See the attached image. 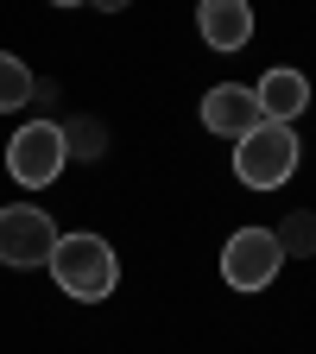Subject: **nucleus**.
Segmentation results:
<instances>
[{
  "instance_id": "f257e3e1",
  "label": "nucleus",
  "mask_w": 316,
  "mask_h": 354,
  "mask_svg": "<svg viewBox=\"0 0 316 354\" xmlns=\"http://www.w3.org/2000/svg\"><path fill=\"white\" fill-rule=\"evenodd\" d=\"M51 279L76 297V304H102L108 291H114V279H120V266H114V247L102 241V234H57V247H51Z\"/></svg>"
},
{
  "instance_id": "f03ea898",
  "label": "nucleus",
  "mask_w": 316,
  "mask_h": 354,
  "mask_svg": "<svg viewBox=\"0 0 316 354\" xmlns=\"http://www.w3.org/2000/svg\"><path fill=\"white\" fill-rule=\"evenodd\" d=\"M241 152H234V177L247 190H279V184H291V171H297V133L291 127H279V120H259L247 140H234Z\"/></svg>"
},
{
  "instance_id": "7ed1b4c3",
  "label": "nucleus",
  "mask_w": 316,
  "mask_h": 354,
  "mask_svg": "<svg viewBox=\"0 0 316 354\" xmlns=\"http://www.w3.org/2000/svg\"><path fill=\"white\" fill-rule=\"evenodd\" d=\"M64 165H70V152H64V127H57V120H32V127H19L13 146H7V171H13V184H26V190L57 184Z\"/></svg>"
},
{
  "instance_id": "20e7f679",
  "label": "nucleus",
  "mask_w": 316,
  "mask_h": 354,
  "mask_svg": "<svg viewBox=\"0 0 316 354\" xmlns=\"http://www.w3.org/2000/svg\"><path fill=\"white\" fill-rule=\"evenodd\" d=\"M279 266H285V253H279L272 228H241V234H228V247H221V279H228L234 291H266L279 279Z\"/></svg>"
},
{
  "instance_id": "39448f33",
  "label": "nucleus",
  "mask_w": 316,
  "mask_h": 354,
  "mask_svg": "<svg viewBox=\"0 0 316 354\" xmlns=\"http://www.w3.org/2000/svg\"><path fill=\"white\" fill-rule=\"evenodd\" d=\"M57 247V228H51V215L32 209V203H7L0 209V259L7 266H44Z\"/></svg>"
},
{
  "instance_id": "423d86ee",
  "label": "nucleus",
  "mask_w": 316,
  "mask_h": 354,
  "mask_svg": "<svg viewBox=\"0 0 316 354\" xmlns=\"http://www.w3.org/2000/svg\"><path fill=\"white\" fill-rule=\"evenodd\" d=\"M259 120H266V114H259V95H253V88H241V82H215L209 95H203V127L221 133V140H247Z\"/></svg>"
},
{
  "instance_id": "0eeeda50",
  "label": "nucleus",
  "mask_w": 316,
  "mask_h": 354,
  "mask_svg": "<svg viewBox=\"0 0 316 354\" xmlns=\"http://www.w3.org/2000/svg\"><path fill=\"white\" fill-rule=\"evenodd\" d=\"M196 32L209 51H241V44L253 38V7L247 0H203L196 7Z\"/></svg>"
},
{
  "instance_id": "6e6552de",
  "label": "nucleus",
  "mask_w": 316,
  "mask_h": 354,
  "mask_svg": "<svg viewBox=\"0 0 316 354\" xmlns=\"http://www.w3.org/2000/svg\"><path fill=\"white\" fill-rule=\"evenodd\" d=\"M253 95H259V114H266V120L291 127V120L310 108V82H304L297 70H285V64H279V70H266V76H259V88H253Z\"/></svg>"
},
{
  "instance_id": "1a4fd4ad",
  "label": "nucleus",
  "mask_w": 316,
  "mask_h": 354,
  "mask_svg": "<svg viewBox=\"0 0 316 354\" xmlns=\"http://www.w3.org/2000/svg\"><path fill=\"white\" fill-rule=\"evenodd\" d=\"M272 241H279V253L310 259V253H316V215H310V209H291L279 228H272Z\"/></svg>"
},
{
  "instance_id": "9d476101",
  "label": "nucleus",
  "mask_w": 316,
  "mask_h": 354,
  "mask_svg": "<svg viewBox=\"0 0 316 354\" xmlns=\"http://www.w3.org/2000/svg\"><path fill=\"white\" fill-rule=\"evenodd\" d=\"M32 102V70L13 57V51H0V114H13Z\"/></svg>"
},
{
  "instance_id": "9b49d317",
  "label": "nucleus",
  "mask_w": 316,
  "mask_h": 354,
  "mask_svg": "<svg viewBox=\"0 0 316 354\" xmlns=\"http://www.w3.org/2000/svg\"><path fill=\"white\" fill-rule=\"evenodd\" d=\"M64 152H70V158H102V152H108V127L89 120V114L70 120V127H64Z\"/></svg>"
},
{
  "instance_id": "f8f14e48",
  "label": "nucleus",
  "mask_w": 316,
  "mask_h": 354,
  "mask_svg": "<svg viewBox=\"0 0 316 354\" xmlns=\"http://www.w3.org/2000/svg\"><path fill=\"white\" fill-rule=\"evenodd\" d=\"M89 7H102V13H120V7H127V0H89Z\"/></svg>"
},
{
  "instance_id": "ddd939ff",
  "label": "nucleus",
  "mask_w": 316,
  "mask_h": 354,
  "mask_svg": "<svg viewBox=\"0 0 316 354\" xmlns=\"http://www.w3.org/2000/svg\"><path fill=\"white\" fill-rule=\"evenodd\" d=\"M51 7H89V0H51Z\"/></svg>"
}]
</instances>
